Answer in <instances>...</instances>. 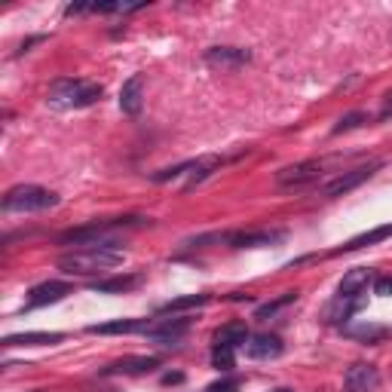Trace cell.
<instances>
[{
    "label": "cell",
    "mask_w": 392,
    "mask_h": 392,
    "mask_svg": "<svg viewBox=\"0 0 392 392\" xmlns=\"http://www.w3.org/2000/svg\"><path fill=\"white\" fill-rule=\"evenodd\" d=\"M123 264V251L117 242H102V245H83L71 255L58 258V270L65 276H98L111 267Z\"/></svg>",
    "instance_id": "1"
},
{
    "label": "cell",
    "mask_w": 392,
    "mask_h": 392,
    "mask_svg": "<svg viewBox=\"0 0 392 392\" xmlns=\"http://www.w3.org/2000/svg\"><path fill=\"white\" fill-rule=\"evenodd\" d=\"M150 224V218L141 214H129V218H113V221H92L83 227H71L58 236L61 245H102V242H113L111 233L113 230H129V227H144Z\"/></svg>",
    "instance_id": "2"
},
{
    "label": "cell",
    "mask_w": 392,
    "mask_h": 392,
    "mask_svg": "<svg viewBox=\"0 0 392 392\" xmlns=\"http://www.w3.org/2000/svg\"><path fill=\"white\" fill-rule=\"evenodd\" d=\"M102 86L98 83H86V80H68V77H61L49 86V95H46V102L52 107H89L95 104L98 98H102Z\"/></svg>",
    "instance_id": "3"
},
{
    "label": "cell",
    "mask_w": 392,
    "mask_h": 392,
    "mask_svg": "<svg viewBox=\"0 0 392 392\" xmlns=\"http://www.w3.org/2000/svg\"><path fill=\"white\" fill-rule=\"evenodd\" d=\"M56 205L58 196L46 187H37V184H19V187L6 190L3 196V212H46Z\"/></svg>",
    "instance_id": "4"
},
{
    "label": "cell",
    "mask_w": 392,
    "mask_h": 392,
    "mask_svg": "<svg viewBox=\"0 0 392 392\" xmlns=\"http://www.w3.org/2000/svg\"><path fill=\"white\" fill-rule=\"evenodd\" d=\"M380 166H383V163H368V166H359V168H350V172L337 175L334 181H328L325 187H322V196L334 199V196H343V194H350V190L362 187L368 178H374V172H377Z\"/></svg>",
    "instance_id": "5"
},
{
    "label": "cell",
    "mask_w": 392,
    "mask_h": 392,
    "mask_svg": "<svg viewBox=\"0 0 392 392\" xmlns=\"http://www.w3.org/2000/svg\"><path fill=\"white\" fill-rule=\"evenodd\" d=\"M322 178V163L319 159H306V163H295V166H285L279 175H276V181H279V187H306V184L319 181Z\"/></svg>",
    "instance_id": "6"
},
{
    "label": "cell",
    "mask_w": 392,
    "mask_h": 392,
    "mask_svg": "<svg viewBox=\"0 0 392 392\" xmlns=\"http://www.w3.org/2000/svg\"><path fill=\"white\" fill-rule=\"evenodd\" d=\"M377 386H380L377 365L356 362V365L347 368V374H343V392H374Z\"/></svg>",
    "instance_id": "7"
},
{
    "label": "cell",
    "mask_w": 392,
    "mask_h": 392,
    "mask_svg": "<svg viewBox=\"0 0 392 392\" xmlns=\"http://www.w3.org/2000/svg\"><path fill=\"white\" fill-rule=\"evenodd\" d=\"M71 295V285L68 282H58V279H49V282H40L28 291V304L25 310H37V306H49V304H58Z\"/></svg>",
    "instance_id": "8"
},
{
    "label": "cell",
    "mask_w": 392,
    "mask_h": 392,
    "mask_svg": "<svg viewBox=\"0 0 392 392\" xmlns=\"http://www.w3.org/2000/svg\"><path fill=\"white\" fill-rule=\"evenodd\" d=\"M251 61L249 49H240V46H212L205 49V65L221 68V71H233V68H242Z\"/></svg>",
    "instance_id": "9"
},
{
    "label": "cell",
    "mask_w": 392,
    "mask_h": 392,
    "mask_svg": "<svg viewBox=\"0 0 392 392\" xmlns=\"http://www.w3.org/2000/svg\"><path fill=\"white\" fill-rule=\"evenodd\" d=\"M282 230H233L227 233V245L233 249H260V245H273L282 240Z\"/></svg>",
    "instance_id": "10"
},
{
    "label": "cell",
    "mask_w": 392,
    "mask_h": 392,
    "mask_svg": "<svg viewBox=\"0 0 392 392\" xmlns=\"http://www.w3.org/2000/svg\"><path fill=\"white\" fill-rule=\"evenodd\" d=\"M141 107H144V80H141V74H135V77H129L120 89V111L126 113V117H138Z\"/></svg>",
    "instance_id": "11"
},
{
    "label": "cell",
    "mask_w": 392,
    "mask_h": 392,
    "mask_svg": "<svg viewBox=\"0 0 392 392\" xmlns=\"http://www.w3.org/2000/svg\"><path fill=\"white\" fill-rule=\"evenodd\" d=\"M157 365H159V359H153V356H129V359H120V362L107 365L102 374L104 377H117V374L135 377V374H150Z\"/></svg>",
    "instance_id": "12"
},
{
    "label": "cell",
    "mask_w": 392,
    "mask_h": 392,
    "mask_svg": "<svg viewBox=\"0 0 392 392\" xmlns=\"http://www.w3.org/2000/svg\"><path fill=\"white\" fill-rule=\"evenodd\" d=\"M362 306H365L362 295H356V297H340L337 295V301H331L325 306V322H331V325H347Z\"/></svg>",
    "instance_id": "13"
},
{
    "label": "cell",
    "mask_w": 392,
    "mask_h": 392,
    "mask_svg": "<svg viewBox=\"0 0 392 392\" xmlns=\"http://www.w3.org/2000/svg\"><path fill=\"white\" fill-rule=\"evenodd\" d=\"M190 328V319H159L157 325L148 328V337L150 340H159V343H178Z\"/></svg>",
    "instance_id": "14"
},
{
    "label": "cell",
    "mask_w": 392,
    "mask_h": 392,
    "mask_svg": "<svg viewBox=\"0 0 392 392\" xmlns=\"http://www.w3.org/2000/svg\"><path fill=\"white\" fill-rule=\"evenodd\" d=\"M150 322L148 319H113V322H104V325H89L86 331L89 334H148Z\"/></svg>",
    "instance_id": "15"
},
{
    "label": "cell",
    "mask_w": 392,
    "mask_h": 392,
    "mask_svg": "<svg viewBox=\"0 0 392 392\" xmlns=\"http://www.w3.org/2000/svg\"><path fill=\"white\" fill-rule=\"evenodd\" d=\"M371 282H374V270H371V267H356V270H350V273L340 279V285H337V295H340V297L365 295Z\"/></svg>",
    "instance_id": "16"
},
{
    "label": "cell",
    "mask_w": 392,
    "mask_h": 392,
    "mask_svg": "<svg viewBox=\"0 0 392 392\" xmlns=\"http://www.w3.org/2000/svg\"><path fill=\"white\" fill-rule=\"evenodd\" d=\"M249 325L245 322H227V325H221L218 331H214V347H230V350H236V347H245L249 343Z\"/></svg>",
    "instance_id": "17"
},
{
    "label": "cell",
    "mask_w": 392,
    "mask_h": 392,
    "mask_svg": "<svg viewBox=\"0 0 392 392\" xmlns=\"http://www.w3.org/2000/svg\"><path fill=\"white\" fill-rule=\"evenodd\" d=\"M65 334L58 331H28V334H10L3 337V347H52V343H61Z\"/></svg>",
    "instance_id": "18"
},
{
    "label": "cell",
    "mask_w": 392,
    "mask_h": 392,
    "mask_svg": "<svg viewBox=\"0 0 392 392\" xmlns=\"http://www.w3.org/2000/svg\"><path fill=\"white\" fill-rule=\"evenodd\" d=\"M282 340L276 334H251L249 337V356L251 359H276L282 356Z\"/></svg>",
    "instance_id": "19"
},
{
    "label": "cell",
    "mask_w": 392,
    "mask_h": 392,
    "mask_svg": "<svg viewBox=\"0 0 392 392\" xmlns=\"http://www.w3.org/2000/svg\"><path fill=\"white\" fill-rule=\"evenodd\" d=\"M138 285H141V276L132 273V276H111V279H95L92 291H98V295H126V291H132Z\"/></svg>",
    "instance_id": "20"
},
{
    "label": "cell",
    "mask_w": 392,
    "mask_h": 392,
    "mask_svg": "<svg viewBox=\"0 0 392 392\" xmlns=\"http://www.w3.org/2000/svg\"><path fill=\"white\" fill-rule=\"evenodd\" d=\"M392 236V224H383V227H374V230H368V233H359L356 240H350L347 245H340L337 251H331V255H343V251H359V249H365V245H377L383 240H389Z\"/></svg>",
    "instance_id": "21"
},
{
    "label": "cell",
    "mask_w": 392,
    "mask_h": 392,
    "mask_svg": "<svg viewBox=\"0 0 392 392\" xmlns=\"http://www.w3.org/2000/svg\"><path fill=\"white\" fill-rule=\"evenodd\" d=\"M209 304V295H184V297H175V301L163 304L157 310V316H175L181 310H196V306H205Z\"/></svg>",
    "instance_id": "22"
},
{
    "label": "cell",
    "mask_w": 392,
    "mask_h": 392,
    "mask_svg": "<svg viewBox=\"0 0 392 392\" xmlns=\"http://www.w3.org/2000/svg\"><path fill=\"white\" fill-rule=\"evenodd\" d=\"M224 166V159L221 157H205V159H194V175H190V181H187V187H196L199 181H205L209 175L214 172V168H221Z\"/></svg>",
    "instance_id": "23"
},
{
    "label": "cell",
    "mask_w": 392,
    "mask_h": 392,
    "mask_svg": "<svg viewBox=\"0 0 392 392\" xmlns=\"http://www.w3.org/2000/svg\"><path fill=\"white\" fill-rule=\"evenodd\" d=\"M297 295H301V291H285V295L282 297H276V301H267V304H260L258 310H255V319H270V316H276V313L282 310V306H288V304H295L297 301Z\"/></svg>",
    "instance_id": "24"
},
{
    "label": "cell",
    "mask_w": 392,
    "mask_h": 392,
    "mask_svg": "<svg viewBox=\"0 0 392 392\" xmlns=\"http://www.w3.org/2000/svg\"><path fill=\"white\" fill-rule=\"evenodd\" d=\"M347 334L352 337V340H368V343H380L383 337H386L389 331L380 325H365V328H347Z\"/></svg>",
    "instance_id": "25"
},
{
    "label": "cell",
    "mask_w": 392,
    "mask_h": 392,
    "mask_svg": "<svg viewBox=\"0 0 392 392\" xmlns=\"http://www.w3.org/2000/svg\"><path fill=\"white\" fill-rule=\"evenodd\" d=\"M233 352L236 350H230V347H214L212 350V365L218 368L221 374H230V371H233V362H236Z\"/></svg>",
    "instance_id": "26"
},
{
    "label": "cell",
    "mask_w": 392,
    "mask_h": 392,
    "mask_svg": "<svg viewBox=\"0 0 392 392\" xmlns=\"http://www.w3.org/2000/svg\"><path fill=\"white\" fill-rule=\"evenodd\" d=\"M362 123H368V113H365V111H352V113H347V117H340V120H337L334 135L352 132V129H359V126H362Z\"/></svg>",
    "instance_id": "27"
},
{
    "label": "cell",
    "mask_w": 392,
    "mask_h": 392,
    "mask_svg": "<svg viewBox=\"0 0 392 392\" xmlns=\"http://www.w3.org/2000/svg\"><path fill=\"white\" fill-rule=\"evenodd\" d=\"M190 168H194V159H187V163H178V166H172V168H159V172H153V181H157V184L172 181V178H178V175L190 172Z\"/></svg>",
    "instance_id": "28"
},
{
    "label": "cell",
    "mask_w": 392,
    "mask_h": 392,
    "mask_svg": "<svg viewBox=\"0 0 392 392\" xmlns=\"http://www.w3.org/2000/svg\"><path fill=\"white\" fill-rule=\"evenodd\" d=\"M374 295L392 297V276H377V279H374Z\"/></svg>",
    "instance_id": "29"
},
{
    "label": "cell",
    "mask_w": 392,
    "mask_h": 392,
    "mask_svg": "<svg viewBox=\"0 0 392 392\" xmlns=\"http://www.w3.org/2000/svg\"><path fill=\"white\" fill-rule=\"evenodd\" d=\"M236 386H240V383H236L233 377H227V380H218V383H212V386L205 389V392H236Z\"/></svg>",
    "instance_id": "30"
},
{
    "label": "cell",
    "mask_w": 392,
    "mask_h": 392,
    "mask_svg": "<svg viewBox=\"0 0 392 392\" xmlns=\"http://www.w3.org/2000/svg\"><path fill=\"white\" fill-rule=\"evenodd\" d=\"M392 117V89L386 92V98H383V107H380V120H389Z\"/></svg>",
    "instance_id": "31"
},
{
    "label": "cell",
    "mask_w": 392,
    "mask_h": 392,
    "mask_svg": "<svg viewBox=\"0 0 392 392\" xmlns=\"http://www.w3.org/2000/svg\"><path fill=\"white\" fill-rule=\"evenodd\" d=\"M163 383H166V386H172V383H184V374H166Z\"/></svg>",
    "instance_id": "32"
},
{
    "label": "cell",
    "mask_w": 392,
    "mask_h": 392,
    "mask_svg": "<svg viewBox=\"0 0 392 392\" xmlns=\"http://www.w3.org/2000/svg\"><path fill=\"white\" fill-rule=\"evenodd\" d=\"M40 40H43V37H31V40H25V43H22V52H28L31 46H34V43H40Z\"/></svg>",
    "instance_id": "33"
},
{
    "label": "cell",
    "mask_w": 392,
    "mask_h": 392,
    "mask_svg": "<svg viewBox=\"0 0 392 392\" xmlns=\"http://www.w3.org/2000/svg\"><path fill=\"white\" fill-rule=\"evenodd\" d=\"M273 392H295V389H285V386H279V389H273Z\"/></svg>",
    "instance_id": "34"
}]
</instances>
